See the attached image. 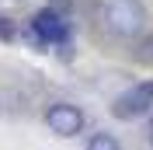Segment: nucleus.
Instances as JSON below:
<instances>
[{
	"mask_svg": "<svg viewBox=\"0 0 153 150\" xmlns=\"http://www.w3.org/2000/svg\"><path fill=\"white\" fill-rule=\"evenodd\" d=\"M105 25H108V32L118 35V38L139 35L143 25H146L143 0H108V4H105Z\"/></svg>",
	"mask_w": 153,
	"mask_h": 150,
	"instance_id": "nucleus-1",
	"label": "nucleus"
},
{
	"mask_svg": "<svg viewBox=\"0 0 153 150\" xmlns=\"http://www.w3.org/2000/svg\"><path fill=\"white\" fill-rule=\"evenodd\" d=\"M153 108V80H139V84L125 87L118 98L111 101V115L122 122H132L139 115H146Z\"/></svg>",
	"mask_w": 153,
	"mask_h": 150,
	"instance_id": "nucleus-2",
	"label": "nucleus"
},
{
	"mask_svg": "<svg viewBox=\"0 0 153 150\" xmlns=\"http://www.w3.org/2000/svg\"><path fill=\"white\" fill-rule=\"evenodd\" d=\"M66 21H63V14L52 7H42L31 18V42L35 46H63L66 42Z\"/></svg>",
	"mask_w": 153,
	"mask_h": 150,
	"instance_id": "nucleus-3",
	"label": "nucleus"
},
{
	"mask_svg": "<svg viewBox=\"0 0 153 150\" xmlns=\"http://www.w3.org/2000/svg\"><path fill=\"white\" fill-rule=\"evenodd\" d=\"M45 126H49V133L70 140V136H76L84 129V112L76 105H70V101H56V105L45 108Z\"/></svg>",
	"mask_w": 153,
	"mask_h": 150,
	"instance_id": "nucleus-4",
	"label": "nucleus"
},
{
	"mask_svg": "<svg viewBox=\"0 0 153 150\" xmlns=\"http://www.w3.org/2000/svg\"><path fill=\"white\" fill-rule=\"evenodd\" d=\"M84 150H122V147H118V140H115L111 133H94Z\"/></svg>",
	"mask_w": 153,
	"mask_h": 150,
	"instance_id": "nucleus-5",
	"label": "nucleus"
},
{
	"mask_svg": "<svg viewBox=\"0 0 153 150\" xmlns=\"http://www.w3.org/2000/svg\"><path fill=\"white\" fill-rule=\"evenodd\" d=\"M0 38H14V25H10V18H0Z\"/></svg>",
	"mask_w": 153,
	"mask_h": 150,
	"instance_id": "nucleus-6",
	"label": "nucleus"
},
{
	"mask_svg": "<svg viewBox=\"0 0 153 150\" xmlns=\"http://www.w3.org/2000/svg\"><path fill=\"white\" fill-rule=\"evenodd\" d=\"M63 7H70V0H56V7H52V10H63Z\"/></svg>",
	"mask_w": 153,
	"mask_h": 150,
	"instance_id": "nucleus-7",
	"label": "nucleus"
},
{
	"mask_svg": "<svg viewBox=\"0 0 153 150\" xmlns=\"http://www.w3.org/2000/svg\"><path fill=\"white\" fill-rule=\"evenodd\" d=\"M146 136H150V143H153V119H150V129H146Z\"/></svg>",
	"mask_w": 153,
	"mask_h": 150,
	"instance_id": "nucleus-8",
	"label": "nucleus"
}]
</instances>
